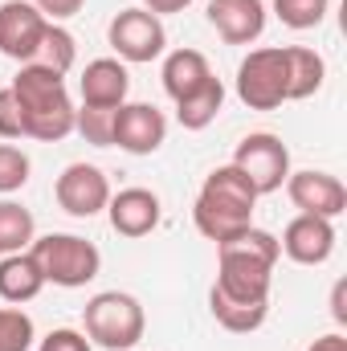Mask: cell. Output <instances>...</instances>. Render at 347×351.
Segmentation results:
<instances>
[{"label":"cell","instance_id":"obj_1","mask_svg":"<svg viewBox=\"0 0 347 351\" xmlns=\"http://www.w3.org/2000/svg\"><path fill=\"white\" fill-rule=\"evenodd\" d=\"M282 258L278 237L265 229H246L229 241L217 245V290L241 302H270V282H274V265Z\"/></svg>","mask_w":347,"mask_h":351},{"label":"cell","instance_id":"obj_2","mask_svg":"<svg viewBox=\"0 0 347 351\" xmlns=\"http://www.w3.org/2000/svg\"><path fill=\"white\" fill-rule=\"evenodd\" d=\"M12 98L21 106V123H25V135L29 139H41V143H58L74 131V102H70V90L66 78L45 70V66H21V74L12 78Z\"/></svg>","mask_w":347,"mask_h":351},{"label":"cell","instance_id":"obj_3","mask_svg":"<svg viewBox=\"0 0 347 351\" xmlns=\"http://www.w3.org/2000/svg\"><path fill=\"white\" fill-rule=\"evenodd\" d=\"M254 204H258V188L233 164H225V168L204 176L200 196L192 204V221H196L200 237L221 245V241H229L254 225Z\"/></svg>","mask_w":347,"mask_h":351},{"label":"cell","instance_id":"obj_4","mask_svg":"<svg viewBox=\"0 0 347 351\" xmlns=\"http://www.w3.org/2000/svg\"><path fill=\"white\" fill-rule=\"evenodd\" d=\"M33 262L41 269L45 282L53 286H66V290H78L98 278L102 269V254L98 245L86 241V237H74V233H45V237H33L29 245Z\"/></svg>","mask_w":347,"mask_h":351},{"label":"cell","instance_id":"obj_5","mask_svg":"<svg viewBox=\"0 0 347 351\" xmlns=\"http://www.w3.org/2000/svg\"><path fill=\"white\" fill-rule=\"evenodd\" d=\"M86 339L98 343L106 351H135V343L143 339V306L135 294H123V290H102L86 302Z\"/></svg>","mask_w":347,"mask_h":351},{"label":"cell","instance_id":"obj_6","mask_svg":"<svg viewBox=\"0 0 347 351\" xmlns=\"http://www.w3.org/2000/svg\"><path fill=\"white\" fill-rule=\"evenodd\" d=\"M233 168L258 188V196L278 192L286 184V176H290V147L278 135H270V131H254V135H246L237 143Z\"/></svg>","mask_w":347,"mask_h":351},{"label":"cell","instance_id":"obj_7","mask_svg":"<svg viewBox=\"0 0 347 351\" xmlns=\"http://www.w3.org/2000/svg\"><path fill=\"white\" fill-rule=\"evenodd\" d=\"M237 98L250 110H278L286 102V53L254 49L237 66Z\"/></svg>","mask_w":347,"mask_h":351},{"label":"cell","instance_id":"obj_8","mask_svg":"<svg viewBox=\"0 0 347 351\" xmlns=\"http://www.w3.org/2000/svg\"><path fill=\"white\" fill-rule=\"evenodd\" d=\"M106 37H110V49H115L123 62H135V66L156 62V58L164 53V45H168L164 21H160L156 12H147V8H123V12L110 21Z\"/></svg>","mask_w":347,"mask_h":351},{"label":"cell","instance_id":"obj_9","mask_svg":"<svg viewBox=\"0 0 347 351\" xmlns=\"http://www.w3.org/2000/svg\"><path fill=\"white\" fill-rule=\"evenodd\" d=\"M168 139V119L152 102H123L115 110V135L110 147H123L131 156H152Z\"/></svg>","mask_w":347,"mask_h":351},{"label":"cell","instance_id":"obj_10","mask_svg":"<svg viewBox=\"0 0 347 351\" xmlns=\"http://www.w3.org/2000/svg\"><path fill=\"white\" fill-rule=\"evenodd\" d=\"M49 21L37 12L33 0H4L0 4V53L29 66L37 58V45L45 37Z\"/></svg>","mask_w":347,"mask_h":351},{"label":"cell","instance_id":"obj_11","mask_svg":"<svg viewBox=\"0 0 347 351\" xmlns=\"http://www.w3.org/2000/svg\"><path fill=\"white\" fill-rule=\"evenodd\" d=\"M53 196H58L62 213L90 221V217H98L110 204V180H106L102 168H94V164H70L66 172L58 176Z\"/></svg>","mask_w":347,"mask_h":351},{"label":"cell","instance_id":"obj_12","mask_svg":"<svg viewBox=\"0 0 347 351\" xmlns=\"http://www.w3.org/2000/svg\"><path fill=\"white\" fill-rule=\"evenodd\" d=\"M286 196L294 208H302L311 217H327V221H335L347 208L344 180L331 172H290L286 176Z\"/></svg>","mask_w":347,"mask_h":351},{"label":"cell","instance_id":"obj_13","mask_svg":"<svg viewBox=\"0 0 347 351\" xmlns=\"http://www.w3.org/2000/svg\"><path fill=\"white\" fill-rule=\"evenodd\" d=\"M278 250L298 265H323L331 254H335V225H331L327 217L298 213V217L282 229Z\"/></svg>","mask_w":347,"mask_h":351},{"label":"cell","instance_id":"obj_14","mask_svg":"<svg viewBox=\"0 0 347 351\" xmlns=\"http://www.w3.org/2000/svg\"><path fill=\"white\" fill-rule=\"evenodd\" d=\"M106 217L119 237H147L160 225V196L152 188H123L119 196H110Z\"/></svg>","mask_w":347,"mask_h":351},{"label":"cell","instance_id":"obj_15","mask_svg":"<svg viewBox=\"0 0 347 351\" xmlns=\"http://www.w3.org/2000/svg\"><path fill=\"white\" fill-rule=\"evenodd\" d=\"M208 25L229 45H250L265 29V4L261 0H208Z\"/></svg>","mask_w":347,"mask_h":351},{"label":"cell","instance_id":"obj_16","mask_svg":"<svg viewBox=\"0 0 347 351\" xmlns=\"http://www.w3.org/2000/svg\"><path fill=\"white\" fill-rule=\"evenodd\" d=\"M78 90H82V106H106V110H115V106L127 102L131 74H127L123 62H115V58H98V62H90L86 70H82Z\"/></svg>","mask_w":347,"mask_h":351},{"label":"cell","instance_id":"obj_17","mask_svg":"<svg viewBox=\"0 0 347 351\" xmlns=\"http://www.w3.org/2000/svg\"><path fill=\"white\" fill-rule=\"evenodd\" d=\"M213 82V70H208V58L200 49H176L164 62V90L172 94L176 102H184L188 94H196L200 86Z\"/></svg>","mask_w":347,"mask_h":351},{"label":"cell","instance_id":"obj_18","mask_svg":"<svg viewBox=\"0 0 347 351\" xmlns=\"http://www.w3.org/2000/svg\"><path fill=\"white\" fill-rule=\"evenodd\" d=\"M286 102H298V98H311L315 90L323 86V58L307 45H286Z\"/></svg>","mask_w":347,"mask_h":351},{"label":"cell","instance_id":"obj_19","mask_svg":"<svg viewBox=\"0 0 347 351\" xmlns=\"http://www.w3.org/2000/svg\"><path fill=\"white\" fill-rule=\"evenodd\" d=\"M41 286H45V278H41V269H37L29 250L25 254H8L0 262V298L4 302H29V298L41 294Z\"/></svg>","mask_w":347,"mask_h":351},{"label":"cell","instance_id":"obj_20","mask_svg":"<svg viewBox=\"0 0 347 351\" xmlns=\"http://www.w3.org/2000/svg\"><path fill=\"white\" fill-rule=\"evenodd\" d=\"M208 311H213V319H217L225 331L250 335V331H258L261 323H265L270 302H241V298H229V294H221V290L213 286V290H208Z\"/></svg>","mask_w":347,"mask_h":351},{"label":"cell","instance_id":"obj_21","mask_svg":"<svg viewBox=\"0 0 347 351\" xmlns=\"http://www.w3.org/2000/svg\"><path fill=\"white\" fill-rule=\"evenodd\" d=\"M221 106H225V86H221V78H213L208 86H200L184 102H176V119H180L184 131H204L221 114Z\"/></svg>","mask_w":347,"mask_h":351},{"label":"cell","instance_id":"obj_22","mask_svg":"<svg viewBox=\"0 0 347 351\" xmlns=\"http://www.w3.org/2000/svg\"><path fill=\"white\" fill-rule=\"evenodd\" d=\"M33 233H37V221L29 208H21L16 200H0V254H25L33 245Z\"/></svg>","mask_w":347,"mask_h":351},{"label":"cell","instance_id":"obj_23","mask_svg":"<svg viewBox=\"0 0 347 351\" xmlns=\"http://www.w3.org/2000/svg\"><path fill=\"white\" fill-rule=\"evenodd\" d=\"M74 58H78V49H74V37H70L62 25H53V21H49L45 37H41V45H37V58H33V66H45V70H53V74H66V70L74 66Z\"/></svg>","mask_w":347,"mask_h":351},{"label":"cell","instance_id":"obj_24","mask_svg":"<svg viewBox=\"0 0 347 351\" xmlns=\"http://www.w3.org/2000/svg\"><path fill=\"white\" fill-rule=\"evenodd\" d=\"M119 110V106H115ZM115 110H106V106H82L78 114H74V131L94 143V147H110V135H115Z\"/></svg>","mask_w":347,"mask_h":351},{"label":"cell","instance_id":"obj_25","mask_svg":"<svg viewBox=\"0 0 347 351\" xmlns=\"http://www.w3.org/2000/svg\"><path fill=\"white\" fill-rule=\"evenodd\" d=\"M33 348V319L16 306H0V351Z\"/></svg>","mask_w":347,"mask_h":351},{"label":"cell","instance_id":"obj_26","mask_svg":"<svg viewBox=\"0 0 347 351\" xmlns=\"http://www.w3.org/2000/svg\"><path fill=\"white\" fill-rule=\"evenodd\" d=\"M327 4L331 0H274V12L290 29H315L327 16Z\"/></svg>","mask_w":347,"mask_h":351},{"label":"cell","instance_id":"obj_27","mask_svg":"<svg viewBox=\"0 0 347 351\" xmlns=\"http://www.w3.org/2000/svg\"><path fill=\"white\" fill-rule=\"evenodd\" d=\"M29 156L12 143H0V192H16L29 184Z\"/></svg>","mask_w":347,"mask_h":351},{"label":"cell","instance_id":"obj_28","mask_svg":"<svg viewBox=\"0 0 347 351\" xmlns=\"http://www.w3.org/2000/svg\"><path fill=\"white\" fill-rule=\"evenodd\" d=\"M0 139H25V123H21V106L12 98V90H0Z\"/></svg>","mask_w":347,"mask_h":351},{"label":"cell","instance_id":"obj_29","mask_svg":"<svg viewBox=\"0 0 347 351\" xmlns=\"http://www.w3.org/2000/svg\"><path fill=\"white\" fill-rule=\"evenodd\" d=\"M41 351H90V339L74 327H58L41 339Z\"/></svg>","mask_w":347,"mask_h":351},{"label":"cell","instance_id":"obj_30","mask_svg":"<svg viewBox=\"0 0 347 351\" xmlns=\"http://www.w3.org/2000/svg\"><path fill=\"white\" fill-rule=\"evenodd\" d=\"M33 4H37V12H41L45 21H53V25H58V21H66V16L82 12V4H86V0H33Z\"/></svg>","mask_w":347,"mask_h":351},{"label":"cell","instance_id":"obj_31","mask_svg":"<svg viewBox=\"0 0 347 351\" xmlns=\"http://www.w3.org/2000/svg\"><path fill=\"white\" fill-rule=\"evenodd\" d=\"M307 351H347V339L339 331H331V335H323V339H315Z\"/></svg>","mask_w":347,"mask_h":351},{"label":"cell","instance_id":"obj_32","mask_svg":"<svg viewBox=\"0 0 347 351\" xmlns=\"http://www.w3.org/2000/svg\"><path fill=\"white\" fill-rule=\"evenodd\" d=\"M192 0H147V12H156V16H164V12H184Z\"/></svg>","mask_w":347,"mask_h":351},{"label":"cell","instance_id":"obj_33","mask_svg":"<svg viewBox=\"0 0 347 351\" xmlns=\"http://www.w3.org/2000/svg\"><path fill=\"white\" fill-rule=\"evenodd\" d=\"M344 282H335V290H331V315H335V323H347V306H344Z\"/></svg>","mask_w":347,"mask_h":351}]
</instances>
